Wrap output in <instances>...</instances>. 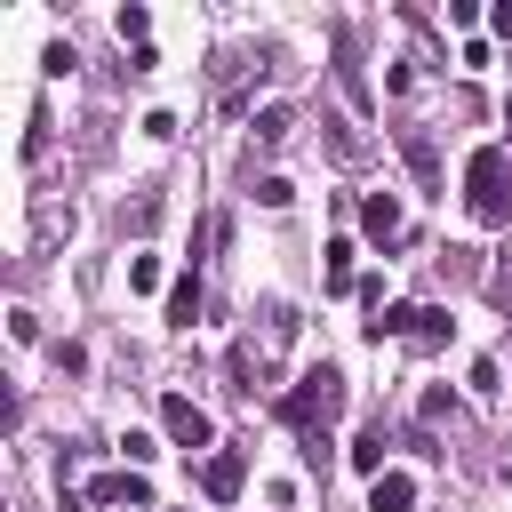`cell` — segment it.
Listing matches in <instances>:
<instances>
[{"instance_id": "6da1fadb", "label": "cell", "mask_w": 512, "mask_h": 512, "mask_svg": "<svg viewBox=\"0 0 512 512\" xmlns=\"http://www.w3.org/2000/svg\"><path fill=\"white\" fill-rule=\"evenodd\" d=\"M272 408H280V424H288V432H328V416L344 408V376L320 360V368H304V376H296Z\"/></svg>"}, {"instance_id": "7a4b0ae2", "label": "cell", "mask_w": 512, "mask_h": 512, "mask_svg": "<svg viewBox=\"0 0 512 512\" xmlns=\"http://www.w3.org/2000/svg\"><path fill=\"white\" fill-rule=\"evenodd\" d=\"M464 200H472L480 224H504V216H512V152H504V144H480V152L464 160Z\"/></svg>"}, {"instance_id": "3957f363", "label": "cell", "mask_w": 512, "mask_h": 512, "mask_svg": "<svg viewBox=\"0 0 512 512\" xmlns=\"http://www.w3.org/2000/svg\"><path fill=\"white\" fill-rule=\"evenodd\" d=\"M160 424H168V440H176V448H208V440H216L208 408H200V400H184V392H168V400H160Z\"/></svg>"}, {"instance_id": "277c9868", "label": "cell", "mask_w": 512, "mask_h": 512, "mask_svg": "<svg viewBox=\"0 0 512 512\" xmlns=\"http://www.w3.org/2000/svg\"><path fill=\"white\" fill-rule=\"evenodd\" d=\"M80 496H88V504H128V512H144V504H152V488H144V472H136V464H120V472H96Z\"/></svg>"}, {"instance_id": "5b68a950", "label": "cell", "mask_w": 512, "mask_h": 512, "mask_svg": "<svg viewBox=\"0 0 512 512\" xmlns=\"http://www.w3.org/2000/svg\"><path fill=\"white\" fill-rule=\"evenodd\" d=\"M336 88H344V104H352V112H368V80H360V32H352V24H336Z\"/></svg>"}, {"instance_id": "8992f818", "label": "cell", "mask_w": 512, "mask_h": 512, "mask_svg": "<svg viewBox=\"0 0 512 512\" xmlns=\"http://www.w3.org/2000/svg\"><path fill=\"white\" fill-rule=\"evenodd\" d=\"M240 480H248L240 448H216V456L200 464V496H208V504H232V496H240Z\"/></svg>"}, {"instance_id": "52a82bcc", "label": "cell", "mask_w": 512, "mask_h": 512, "mask_svg": "<svg viewBox=\"0 0 512 512\" xmlns=\"http://www.w3.org/2000/svg\"><path fill=\"white\" fill-rule=\"evenodd\" d=\"M360 232H368L376 248H392V240H400V200H392V192H368V200H360Z\"/></svg>"}, {"instance_id": "ba28073f", "label": "cell", "mask_w": 512, "mask_h": 512, "mask_svg": "<svg viewBox=\"0 0 512 512\" xmlns=\"http://www.w3.org/2000/svg\"><path fill=\"white\" fill-rule=\"evenodd\" d=\"M400 152H408L416 184H424V192H440V152H432V128H400Z\"/></svg>"}, {"instance_id": "9c48e42d", "label": "cell", "mask_w": 512, "mask_h": 512, "mask_svg": "<svg viewBox=\"0 0 512 512\" xmlns=\"http://www.w3.org/2000/svg\"><path fill=\"white\" fill-rule=\"evenodd\" d=\"M408 504H416V480L408 472H376L368 480V512H408Z\"/></svg>"}, {"instance_id": "30bf717a", "label": "cell", "mask_w": 512, "mask_h": 512, "mask_svg": "<svg viewBox=\"0 0 512 512\" xmlns=\"http://www.w3.org/2000/svg\"><path fill=\"white\" fill-rule=\"evenodd\" d=\"M448 328H456V320H448L440 304H416V320H408V344H416V352H440V344H448Z\"/></svg>"}, {"instance_id": "8fae6325", "label": "cell", "mask_w": 512, "mask_h": 512, "mask_svg": "<svg viewBox=\"0 0 512 512\" xmlns=\"http://www.w3.org/2000/svg\"><path fill=\"white\" fill-rule=\"evenodd\" d=\"M288 128H296V112L288 104H264V112H248V136L272 152V144H288Z\"/></svg>"}, {"instance_id": "7c38bea8", "label": "cell", "mask_w": 512, "mask_h": 512, "mask_svg": "<svg viewBox=\"0 0 512 512\" xmlns=\"http://www.w3.org/2000/svg\"><path fill=\"white\" fill-rule=\"evenodd\" d=\"M200 320V272H176V288H168V328H192Z\"/></svg>"}, {"instance_id": "4fadbf2b", "label": "cell", "mask_w": 512, "mask_h": 512, "mask_svg": "<svg viewBox=\"0 0 512 512\" xmlns=\"http://www.w3.org/2000/svg\"><path fill=\"white\" fill-rule=\"evenodd\" d=\"M352 464H360L368 480L384 472V416H368V424H360V440H352Z\"/></svg>"}, {"instance_id": "5bb4252c", "label": "cell", "mask_w": 512, "mask_h": 512, "mask_svg": "<svg viewBox=\"0 0 512 512\" xmlns=\"http://www.w3.org/2000/svg\"><path fill=\"white\" fill-rule=\"evenodd\" d=\"M328 152H336L344 168H360V160H368V136H360L352 120H328Z\"/></svg>"}, {"instance_id": "9a60e30c", "label": "cell", "mask_w": 512, "mask_h": 512, "mask_svg": "<svg viewBox=\"0 0 512 512\" xmlns=\"http://www.w3.org/2000/svg\"><path fill=\"white\" fill-rule=\"evenodd\" d=\"M328 288H352V240H328Z\"/></svg>"}, {"instance_id": "2e32d148", "label": "cell", "mask_w": 512, "mask_h": 512, "mask_svg": "<svg viewBox=\"0 0 512 512\" xmlns=\"http://www.w3.org/2000/svg\"><path fill=\"white\" fill-rule=\"evenodd\" d=\"M256 200H264V208H288L296 184H288V176H256Z\"/></svg>"}, {"instance_id": "e0dca14e", "label": "cell", "mask_w": 512, "mask_h": 512, "mask_svg": "<svg viewBox=\"0 0 512 512\" xmlns=\"http://www.w3.org/2000/svg\"><path fill=\"white\" fill-rule=\"evenodd\" d=\"M128 288L152 296V288H160V264H152V256H128Z\"/></svg>"}, {"instance_id": "ac0fdd59", "label": "cell", "mask_w": 512, "mask_h": 512, "mask_svg": "<svg viewBox=\"0 0 512 512\" xmlns=\"http://www.w3.org/2000/svg\"><path fill=\"white\" fill-rule=\"evenodd\" d=\"M296 440H304V464H312V472H328V448H336V440H328V432H296Z\"/></svg>"}, {"instance_id": "d6986e66", "label": "cell", "mask_w": 512, "mask_h": 512, "mask_svg": "<svg viewBox=\"0 0 512 512\" xmlns=\"http://www.w3.org/2000/svg\"><path fill=\"white\" fill-rule=\"evenodd\" d=\"M144 32H152V16H144V8H120V40H136V48H144Z\"/></svg>"}, {"instance_id": "ffe728a7", "label": "cell", "mask_w": 512, "mask_h": 512, "mask_svg": "<svg viewBox=\"0 0 512 512\" xmlns=\"http://www.w3.org/2000/svg\"><path fill=\"white\" fill-rule=\"evenodd\" d=\"M352 296H360L368 312H384V272H368V280H352Z\"/></svg>"}, {"instance_id": "44dd1931", "label": "cell", "mask_w": 512, "mask_h": 512, "mask_svg": "<svg viewBox=\"0 0 512 512\" xmlns=\"http://www.w3.org/2000/svg\"><path fill=\"white\" fill-rule=\"evenodd\" d=\"M120 448H128V464H152V456H160V440H152V432H128Z\"/></svg>"}, {"instance_id": "7402d4cb", "label": "cell", "mask_w": 512, "mask_h": 512, "mask_svg": "<svg viewBox=\"0 0 512 512\" xmlns=\"http://www.w3.org/2000/svg\"><path fill=\"white\" fill-rule=\"evenodd\" d=\"M488 24H496V32L512 40V0H496V8H488Z\"/></svg>"}, {"instance_id": "603a6c76", "label": "cell", "mask_w": 512, "mask_h": 512, "mask_svg": "<svg viewBox=\"0 0 512 512\" xmlns=\"http://www.w3.org/2000/svg\"><path fill=\"white\" fill-rule=\"evenodd\" d=\"M504 120H512V96H504Z\"/></svg>"}]
</instances>
